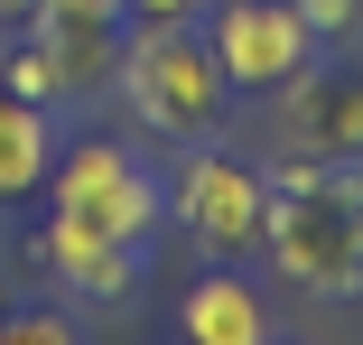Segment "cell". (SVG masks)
I'll use <instances>...</instances> for the list:
<instances>
[{
  "mask_svg": "<svg viewBox=\"0 0 363 345\" xmlns=\"http://www.w3.org/2000/svg\"><path fill=\"white\" fill-rule=\"evenodd\" d=\"M261 252L308 299H363V159H289L270 177Z\"/></svg>",
  "mask_w": 363,
  "mask_h": 345,
  "instance_id": "1",
  "label": "cell"
},
{
  "mask_svg": "<svg viewBox=\"0 0 363 345\" xmlns=\"http://www.w3.org/2000/svg\"><path fill=\"white\" fill-rule=\"evenodd\" d=\"M112 84H121V103L150 121L159 141H214V131H224V103H233V75L214 65L196 19H140L121 38Z\"/></svg>",
  "mask_w": 363,
  "mask_h": 345,
  "instance_id": "2",
  "label": "cell"
},
{
  "mask_svg": "<svg viewBox=\"0 0 363 345\" xmlns=\"http://www.w3.org/2000/svg\"><path fill=\"white\" fill-rule=\"evenodd\" d=\"M177 215H186V234L214 261H252L261 252V215H270V177L252 159H233V150L196 141L186 168H177Z\"/></svg>",
  "mask_w": 363,
  "mask_h": 345,
  "instance_id": "3",
  "label": "cell"
},
{
  "mask_svg": "<svg viewBox=\"0 0 363 345\" xmlns=\"http://www.w3.org/2000/svg\"><path fill=\"white\" fill-rule=\"evenodd\" d=\"M47 196L65 205V215H94L103 234H121V243H150L159 234V177L140 168L121 141H75V150H56V168H47Z\"/></svg>",
  "mask_w": 363,
  "mask_h": 345,
  "instance_id": "4",
  "label": "cell"
},
{
  "mask_svg": "<svg viewBox=\"0 0 363 345\" xmlns=\"http://www.w3.org/2000/svg\"><path fill=\"white\" fill-rule=\"evenodd\" d=\"M214 65L233 75V94H279L298 65H317V28L289 10V0H224L205 28Z\"/></svg>",
  "mask_w": 363,
  "mask_h": 345,
  "instance_id": "5",
  "label": "cell"
},
{
  "mask_svg": "<svg viewBox=\"0 0 363 345\" xmlns=\"http://www.w3.org/2000/svg\"><path fill=\"white\" fill-rule=\"evenodd\" d=\"M289 159H363V75L354 65H298L279 84Z\"/></svg>",
  "mask_w": 363,
  "mask_h": 345,
  "instance_id": "6",
  "label": "cell"
},
{
  "mask_svg": "<svg viewBox=\"0 0 363 345\" xmlns=\"http://www.w3.org/2000/svg\"><path fill=\"white\" fill-rule=\"evenodd\" d=\"M47 270L75 299H130V280H140V243H121V234H103L94 215H47Z\"/></svg>",
  "mask_w": 363,
  "mask_h": 345,
  "instance_id": "7",
  "label": "cell"
},
{
  "mask_svg": "<svg viewBox=\"0 0 363 345\" xmlns=\"http://www.w3.org/2000/svg\"><path fill=\"white\" fill-rule=\"evenodd\" d=\"M177 327H186V345H261L270 308H261V290L242 280V270H205V280L186 290V308H177Z\"/></svg>",
  "mask_w": 363,
  "mask_h": 345,
  "instance_id": "8",
  "label": "cell"
},
{
  "mask_svg": "<svg viewBox=\"0 0 363 345\" xmlns=\"http://www.w3.org/2000/svg\"><path fill=\"white\" fill-rule=\"evenodd\" d=\"M47 168H56V121H47V103H28V94L0 84V205H10V196H38Z\"/></svg>",
  "mask_w": 363,
  "mask_h": 345,
  "instance_id": "9",
  "label": "cell"
},
{
  "mask_svg": "<svg viewBox=\"0 0 363 345\" xmlns=\"http://www.w3.org/2000/svg\"><path fill=\"white\" fill-rule=\"evenodd\" d=\"M0 84L28 94V103H65V94H56V65H47V47H38V28H28L10 56H0Z\"/></svg>",
  "mask_w": 363,
  "mask_h": 345,
  "instance_id": "10",
  "label": "cell"
},
{
  "mask_svg": "<svg viewBox=\"0 0 363 345\" xmlns=\"http://www.w3.org/2000/svg\"><path fill=\"white\" fill-rule=\"evenodd\" d=\"M289 10H298L326 47H345V38H363V0H289Z\"/></svg>",
  "mask_w": 363,
  "mask_h": 345,
  "instance_id": "11",
  "label": "cell"
},
{
  "mask_svg": "<svg viewBox=\"0 0 363 345\" xmlns=\"http://www.w3.org/2000/svg\"><path fill=\"white\" fill-rule=\"evenodd\" d=\"M0 336H10V345H65V336H75V327H65V317H10V327H0Z\"/></svg>",
  "mask_w": 363,
  "mask_h": 345,
  "instance_id": "12",
  "label": "cell"
},
{
  "mask_svg": "<svg viewBox=\"0 0 363 345\" xmlns=\"http://www.w3.org/2000/svg\"><path fill=\"white\" fill-rule=\"evenodd\" d=\"M205 0H121V19H196Z\"/></svg>",
  "mask_w": 363,
  "mask_h": 345,
  "instance_id": "13",
  "label": "cell"
},
{
  "mask_svg": "<svg viewBox=\"0 0 363 345\" xmlns=\"http://www.w3.org/2000/svg\"><path fill=\"white\" fill-rule=\"evenodd\" d=\"M38 10H56V19H121V0H38Z\"/></svg>",
  "mask_w": 363,
  "mask_h": 345,
  "instance_id": "14",
  "label": "cell"
},
{
  "mask_svg": "<svg viewBox=\"0 0 363 345\" xmlns=\"http://www.w3.org/2000/svg\"><path fill=\"white\" fill-rule=\"evenodd\" d=\"M0 19H19V28H28V19H38V0H0Z\"/></svg>",
  "mask_w": 363,
  "mask_h": 345,
  "instance_id": "15",
  "label": "cell"
}]
</instances>
